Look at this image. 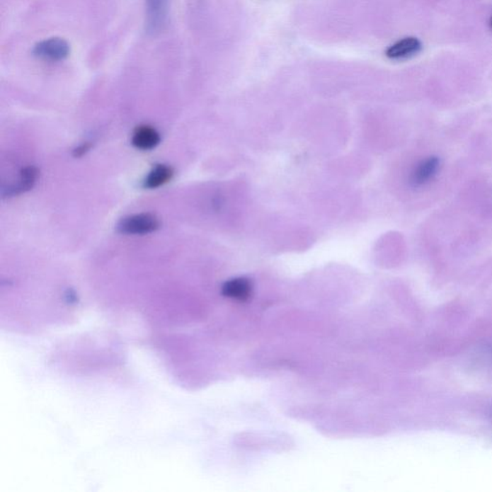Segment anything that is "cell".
Here are the masks:
<instances>
[{"instance_id": "1", "label": "cell", "mask_w": 492, "mask_h": 492, "mask_svg": "<svg viewBox=\"0 0 492 492\" xmlns=\"http://www.w3.org/2000/svg\"><path fill=\"white\" fill-rule=\"evenodd\" d=\"M169 0H145V30L150 35L160 33L168 21Z\"/></svg>"}, {"instance_id": "2", "label": "cell", "mask_w": 492, "mask_h": 492, "mask_svg": "<svg viewBox=\"0 0 492 492\" xmlns=\"http://www.w3.org/2000/svg\"><path fill=\"white\" fill-rule=\"evenodd\" d=\"M159 226L160 222L154 214H139L120 220L118 230L125 235H147L157 230Z\"/></svg>"}, {"instance_id": "3", "label": "cell", "mask_w": 492, "mask_h": 492, "mask_svg": "<svg viewBox=\"0 0 492 492\" xmlns=\"http://www.w3.org/2000/svg\"><path fill=\"white\" fill-rule=\"evenodd\" d=\"M32 53L45 60L60 62L66 60L71 55V45L62 38H50L35 45Z\"/></svg>"}, {"instance_id": "4", "label": "cell", "mask_w": 492, "mask_h": 492, "mask_svg": "<svg viewBox=\"0 0 492 492\" xmlns=\"http://www.w3.org/2000/svg\"><path fill=\"white\" fill-rule=\"evenodd\" d=\"M422 48L423 45L421 40L416 37H407L391 45L386 50V56L389 60H407L421 53Z\"/></svg>"}, {"instance_id": "5", "label": "cell", "mask_w": 492, "mask_h": 492, "mask_svg": "<svg viewBox=\"0 0 492 492\" xmlns=\"http://www.w3.org/2000/svg\"><path fill=\"white\" fill-rule=\"evenodd\" d=\"M440 161L435 156H431L421 161L411 172V183L415 187H421L434 179L440 169Z\"/></svg>"}, {"instance_id": "6", "label": "cell", "mask_w": 492, "mask_h": 492, "mask_svg": "<svg viewBox=\"0 0 492 492\" xmlns=\"http://www.w3.org/2000/svg\"><path fill=\"white\" fill-rule=\"evenodd\" d=\"M160 134L155 128L149 125L139 126L132 137V144L141 150L155 149L160 144Z\"/></svg>"}, {"instance_id": "7", "label": "cell", "mask_w": 492, "mask_h": 492, "mask_svg": "<svg viewBox=\"0 0 492 492\" xmlns=\"http://www.w3.org/2000/svg\"><path fill=\"white\" fill-rule=\"evenodd\" d=\"M252 294V286L246 278H236L226 282L222 287V294L230 299L241 301L248 300Z\"/></svg>"}, {"instance_id": "8", "label": "cell", "mask_w": 492, "mask_h": 492, "mask_svg": "<svg viewBox=\"0 0 492 492\" xmlns=\"http://www.w3.org/2000/svg\"><path fill=\"white\" fill-rule=\"evenodd\" d=\"M173 169L166 165H157L151 169L144 180V187L147 189H156L171 181L173 177Z\"/></svg>"}, {"instance_id": "9", "label": "cell", "mask_w": 492, "mask_h": 492, "mask_svg": "<svg viewBox=\"0 0 492 492\" xmlns=\"http://www.w3.org/2000/svg\"><path fill=\"white\" fill-rule=\"evenodd\" d=\"M38 169L35 166H28L21 172L20 180L14 189H11V193H18L26 192L34 187L38 178Z\"/></svg>"}, {"instance_id": "10", "label": "cell", "mask_w": 492, "mask_h": 492, "mask_svg": "<svg viewBox=\"0 0 492 492\" xmlns=\"http://www.w3.org/2000/svg\"><path fill=\"white\" fill-rule=\"evenodd\" d=\"M88 149H90V144H82L81 147H78V149H75V151H74L75 157H80V156L84 155L85 153L87 152Z\"/></svg>"}, {"instance_id": "11", "label": "cell", "mask_w": 492, "mask_h": 492, "mask_svg": "<svg viewBox=\"0 0 492 492\" xmlns=\"http://www.w3.org/2000/svg\"><path fill=\"white\" fill-rule=\"evenodd\" d=\"M489 26H491V28L492 30V16H491V20H489Z\"/></svg>"}]
</instances>
